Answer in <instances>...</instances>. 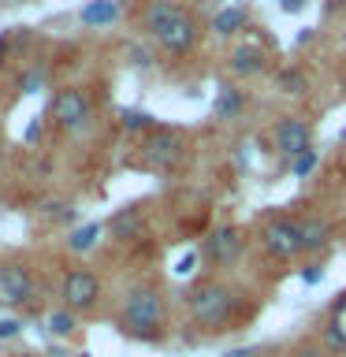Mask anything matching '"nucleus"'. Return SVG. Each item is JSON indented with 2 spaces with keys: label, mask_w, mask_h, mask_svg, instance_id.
Masks as SVG:
<instances>
[{
  "label": "nucleus",
  "mask_w": 346,
  "mask_h": 357,
  "mask_svg": "<svg viewBox=\"0 0 346 357\" xmlns=\"http://www.w3.org/2000/svg\"><path fill=\"white\" fill-rule=\"evenodd\" d=\"M186 305L205 331H223L234 320V312H239V298L223 283H197L186 294Z\"/></svg>",
  "instance_id": "obj_1"
},
{
  "label": "nucleus",
  "mask_w": 346,
  "mask_h": 357,
  "mask_svg": "<svg viewBox=\"0 0 346 357\" xmlns=\"http://www.w3.org/2000/svg\"><path fill=\"white\" fill-rule=\"evenodd\" d=\"M164 328V298L156 287H134L123 301V331L134 339H160Z\"/></svg>",
  "instance_id": "obj_2"
},
{
  "label": "nucleus",
  "mask_w": 346,
  "mask_h": 357,
  "mask_svg": "<svg viewBox=\"0 0 346 357\" xmlns=\"http://www.w3.org/2000/svg\"><path fill=\"white\" fill-rule=\"evenodd\" d=\"M261 242H264V250L272 253L276 261H290V257H298V253H301L298 220H287V216L268 220V223H264V231H261Z\"/></svg>",
  "instance_id": "obj_3"
},
{
  "label": "nucleus",
  "mask_w": 346,
  "mask_h": 357,
  "mask_svg": "<svg viewBox=\"0 0 346 357\" xmlns=\"http://www.w3.org/2000/svg\"><path fill=\"white\" fill-rule=\"evenodd\" d=\"M272 138H276V149H279V156H283V160H298L301 153L313 149V130H309V123L298 119V116L279 119Z\"/></svg>",
  "instance_id": "obj_4"
},
{
  "label": "nucleus",
  "mask_w": 346,
  "mask_h": 357,
  "mask_svg": "<svg viewBox=\"0 0 346 357\" xmlns=\"http://www.w3.org/2000/svg\"><path fill=\"white\" fill-rule=\"evenodd\" d=\"M183 153H186L183 138L172 130H156L153 138L145 142V164L156 167V172H172V167L183 160Z\"/></svg>",
  "instance_id": "obj_5"
},
{
  "label": "nucleus",
  "mask_w": 346,
  "mask_h": 357,
  "mask_svg": "<svg viewBox=\"0 0 346 357\" xmlns=\"http://www.w3.org/2000/svg\"><path fill=\"white\" fill-rule=\"evenodd\" d=\"M52 119L60 123L63 130H78L89 119L86 93H78V89H60V93L52 97Z\"/></svg>",
  "instance_id": "obj_6"
},
{
  "label": "nucleus",
  "mask_w": 346,
  "mask_h": 357,
  "mask_svg": "<svg viewBox=\"0 0 346 357\" xmlns=\"http://www.w3.org/2000/svg\"><path fill=\"white\" fill-rule=\"evenodd\" d=\"M242 245H246V238H242L239 227H216L205 238V245H201V253H205L212 264H234L242 253Z\"/></svg>",
  "instance_id": "obj_7"
},
{
  "label": "nucleus",
  "mask_w": 346,
  "mask_h": 357,
  "mask_svg": "<svg viewBox=\"0 0 346 357\" xmlns=\"http://www.w3.org/2000/svg\"><path fill=\"white\" fill-rule=\"evenodd\" d=\"M97 298H100V283H97V275L93 272H71L63 279V301H67V309H93L97 305Z\"/></svg>",
  "instance_id": "obj_8"
},
{
  "label": "nucleus",
  "mask_w": 346,
  "mask_h": 357,
  "mask_svg": "<svg viewBox=\"0 0 346 357\" xmlns=\"http://www.w3.org/2000/svg\"><path fill=\"white\" fill-rule=\"evenodd\" d=\"M33 298V279L27 268L4 264L0 268V305H22Z\"/></svg>",
  "instance_id": "obj_9"
},
{
  "label": "nucleus",
  "mask_w": 346,
  "mask_h": 357,
  "mask_svg": "<svg viewBox=\"0 0 346 357\" xmlns=\"http://www.w3.org/2000/svg\"><path fill=\"white\" fill-rule=\"evenodd\" d=\"M156 41H160V49H167V52H190L194 49V41H197V22H194V15H179L172 26H167L164 33H156Z\"/></svg>",
  "instance_id": "obj_10"
},
{
  "label": "nucleus",
  "mask_w": 346,
  "mask_h": 357,
  "mask_svg": "<svg viewBox=\"0 0 346 357\" xmlns=\"http://www.w3.org/2000/svg\"><path fill=\"white\" fill-rule=\"evenodd\" d=\"M231 71L239 78H257L268 71V52L261 45H234L231 49Z\"/></svg>",
  "instance_id": "obj_11"
},
{
  "label": "nucleus",
  "mask_w": 346,
  "mask_h": 357,
  "mask_svg": "<svg viewBox=\"0 0 346 357\" xmlns=\"http://www.w3.org/2000/svg\"><path fill=\"white\" fill-rule=\"evenodd\" d=\"M298 238H301V250H306V253L328 250V242H331V223H328V220H320V216L298 220Z\"/></svg>",
  "instance_id": "obj_12"
},
{
  "label": "nucleus",
  "mask_w": 346,
  "mask_h": 357,
  "mask_svg": "<svg viewBox=\"0 0 346 357\" xmlns=\"http://www.w3.org/2000/svg\"><path fill=\"white\" fill-rule=\"evenodd\" d=\"M179 15H183V8H179V4H172V0H153V4L145 8L142 22H145V30H149L153 38H156V33H164V30L172 26L175 19H179Z\"/></svg>",
  "instance_id": "obj_13"
},
{
  "label": "nucleus",
  "mask_w": 346,
  "mask_h": 357,
  "mask_svg": "<svg viewBox=\"0 0 346 357\" xmlns=\"http://www.w3.org/2000/svg\"><path fill=\"white\" fill-rule=\"evenodd\" d=\"M246 26H250V11L239 8V4H227L212 15V33H220V38H234V33L246 30Z\"/></svg>",
  "instance_id": "obj_14"
},
{
  "label": "nucleus",
  "mask_w": 346,
  "mask_h": 357,
  "mask_svg": "<svg viewBox=\"0 0 346 357\" xmlns=\"http://www.w3.org/2000/svg\"><path fill=\"white\" fill-rule=\"evenodd\" d=\"M246 108V93L239 86H220L216 89V100H212V112H216V119H239Z\"/></svg>",
  "instance_id": "obj_15"
},
{
  "label": "nucleus",
  "mask_w": 346,
  "mask_h": 357,
  "mask_svg": "<svg viewBox=\"0 0 346 357\" xmlns=\"http://www.w3.org/2000/svg\"><path fill=\"white\" fill-rule=\"evenodd\" d=\"M119 15V4L116 0H89L82 8V22L86 26H108V22H116Z\"/></svg>",
  "instance_id": "obj_16"
},
{
  "label": "nucleus",
  "mask_w": 346,
  "mask_h": 357,
  "mask_svg": "<svg viewBox=\"0 0 346 357\" xmlns=\"http://www.w3.org/2000/svg\"><path fill=\"white\" fill-rule=\"evenodd\" d=\"M100 238V223H86V227H78L71 238H67V245H71L75 253H86V250H93Z\"/></svg>",
  "instance_id": "obj_17"
},
{
  "label": "nucleus",
  "mask_w": 346,
  "mask_h": 357,
  "mask_svg": "<svg viewBox=\"0 0 346 357\" xmlns=\"http://www.w3.org/2000/svg\"><path fill=\"white\" fill-rule=\"evenodd\" d=\"M112 231L119 234V238H134V234L142 231V216L134 208H127V212H119L116 220H112Z\"/></svg>",
  "instance_id": "obj_18"
},
{
  "label": "nucleus",
  "mask_w": 346,
  "mask_h": 357,
  "mask_svg": "<svg viewBox=\"0 0 346 357\" xmlns=\"http://www.w3.org/2000/svg\"><path fill=\"white\" fill-rule=\"evenodd\" d=\"M276 82L283 93H306V75H301L298 67H283V71L276 75Z\"/></svg>",
  "instance_id": "obj_19"
},
{
  "label": "nucleus",
  "mask_w": 346,
  "mask_h": 357,
  "mask_svg": "<svg viewBox=\"0 0 346 357\" xmlns=\"http://www.w3.org/2000/svg\"><path fill=\"white\" fill-rule=\"evenodd\" d=\"M317 160H320L317 149L301 153L298 160H290V175H294V178H309V175H313V167H317Z\"/></svg>",
  "instance_id": "obj_20"
},
{
  "label": "nucleus",
  "mask_w": 346,
  "mask_h": 357,
  "mask_svg": "<svg viewBox=\"0 0 346 357\" xmlns=\"http://www.w3.org/2000/svg\"><path fill=\"white\" fill-rule=\"evenodd\" d=\"M49 331L52 335H71L75 331V317H71V312H49Z\"/></svg>",
  "instance_id": "obj_21"
},
{
  "label": "nucleus",
  "mask_w": 346,
  "mask_h": 357,
  "mask_svg": "<svg viewBox=\"0 0 346 357\" xmlns=\"http://www.w3.org/2000/svg\"><path fill=\"white\" fill-rule=\"evenodd\" d=\"M324 342H328L331 350H346V328L331 320V324H328V331H324Z\"/></svg>",
  "instance_id": "obj_22"
},
{
  "label": "nucleus",
  "mask_w": 346,
  "mask_h": 357,
  "mask_svg": "<svg viewBox=\"0 0 346 357\" xmlns=\"http://www.w3.org/2000/svg\"><path fill=\"white\" fill-rule=\"evenodd\" d=\"M149 116H145V112H123V127L127 130H142V127H149Z\"/></svg>",
  "instance_id": "obj_23"
},
{
  "label": "nucleus",
  "mask_w": 346,
  "mask_h": 357,
  "mask_svg": "<svg viewBox=\"0 0 346 357\" xmlns=\"http://www.w3.org/2000/svg\"><path fill=\"white\" fill-rule=\"evenodd\" d=\"M320 279H324V268L320 264H306V268H301V283H320Z\"/></svg>",
  "instance_id": "obj_24"
},
{
  "label": "nucleus",
  "mask_w": 346,
  "mask_h": 357,
  "mask_svg": "<svg viewBox=\"0 0 346 357\" xmlns=\"http://www.w3.org/2000/svg\"><path fill=\"white\" fill-rule=\"evenodd\" d=\"M19 331V320H0V339H11Z\"/></svg>",
  "instance_id": "obj_25"
},
{
  "label": "nucleus",
  "mask_w": 346,
  "mask_h": 357,
  "mask_svg": "<svg viewBox=\"0 0 346 357\" xmlns=\"http://www.w3.org/2000/svg\"><path fill=\"white\" fill-rule=\"evenodd\" d=\"M279 8H283L287 15H298V11L306 8V0H283V4H279Z\"/></svg>",
  "instance_id": "obj_26"
},
{
  "label": "nucleus",
  "mask_w": 346,
  "mask_h": 357,
  "mask_svg": "<svg viewBox=\"0 0 346 357\" xmlns=\"http://www.w3.org/2000/svg\"><path fill=\"white\" fill-rule=\"evenodd\" d=\"M298 357H320V350H301Z\"/></svg>",
  "instance_id": "obj_27"
},
{
  "label": "nucleus",
  "mask_w": 346,
  "mask_h": 357,
  "mask_svg": "<svg viewBox=\"0 0 346 357\" xmlns=\"http://www.w3.org/2000/svg\"><path fill=\"white\" fill-rule=\"evenodd\" d=\"M328 4H331V8H346V0H328Z\"/></svg>",
  "instance_id": "obj_28"
}]
</instances>
